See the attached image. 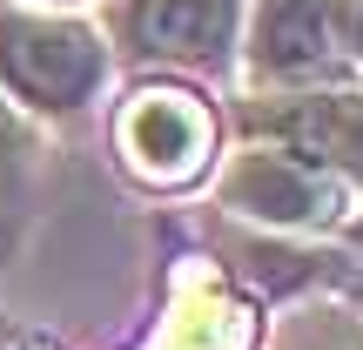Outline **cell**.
<instances>
[{
    "mask_svg": "<svg viewBox=\"0 0 363 350\" xmlns=\"http://www.w3.org/2000/svg\"><path fill=\"white\" fill-rule=\"evenodd\" d=\"M343 236H350V243L363 249V216H350V222H343Z\"/></svg>",
    "mask_w": 363,
    "mask_h": 350,
    "instance_id": "8fae6325",
    "label": "cell"
},
{
    "mask_svg": "<svg viewBox=\"0 0 363 350\" xmlns=\"http://www.w3.org/2000/svg\"><path fill=\"white\" fill-rule=\"evenodd\" d=\"M242 0H121V40L162 67H222Z\"/></svg>",
    "mask_w": 363,
    "mask_h": 350,
    "instance_id": "8992f818",
    "label": "cell"
},
{
    "mask_svg": "<svg viewBox=\"0 0 363 350\" xmlns=\"http://www.w3.org/2000/svg\"><path fill=\"white\" fill-rule=\"evenodd\" d=\"M343 34H350V61L363 67V0H350V7H343Z\"/></svg>",
    "mask_w": 363,
    "mask_h": 350,
    "instance_id": "30bf717a",
    "label": "cell"
},
{
    "mask_svg": "<svg viewBox=\"0 0 363 350\" xmlns=\"http://www.w3.org/2000/svg\"><path fill=\"white\" fill-rule=\"evenodd\" d=\"M115 142H121V162H128L135 182H148V189H189L216 162V115H208L202 94L155 81V88L128 94V108L115 121Z\"/></svg>",
    "mask_w": 363,
    "mask_h": 350,
    "instance_id": "277c9868",
    "label": "cell"
},
{
    "mask_svg": "<svg viewBox=\"0 0 363 350\" xmlns=\"http://www.w3.org/2000/svg\"><path fill=\"white\" fill-rule=\"evenodd\" d=\"M350 182L316 169L310 155L283 142H249L242 155L222 169V209H235L242 222H262V229H337L350 222Z\"/></svg>",
    "mask_w": 363,
    "mask_h": 350,
    "instance_id": "7a4b0ae2",
    "label": "cell"
},
{
    "mask_svg": "<svg viewBox=\"0 0 363 350\" xmlns=\"http://www.w3.org/2000/svg\"><path fill=\"white\" fill-rule=\"evenodd\" d=\"M0 81L27 108H81L108 81V48L88 21H48V13L0 7Z\"/></svg>",
    "mask_w": 363,
    "mask_h": 350,
    "instance_id": "6da1fadb",
    "label": "cell"
},
{
    "mask_svg": "<svg viewBox=\"0 0 363 350\" xmlns=\"http://www.w3.org/2000/svg\"><path fill=\"white\" fill-rule=\"evenodd\" d=\"M34 128L13 102H0V263L21 249L27 216H34Z\"/></svg>",
    "mask_w": 363,
    "mask_h": 350,
    "instance_id": "ba28073f",
    "label": "cell"
},
{
    "mask_svg": "<svg viewBox=\"0 0 363 350\" xmlns=\"http://www.w3.org/2000/svg\"><path fill=\"white\" fill-rule=\"evenodd\" d=\"M249 142H283L296 155H310L316 169L343 175L363 189V88L330 81V88H262L242 108Z\"/></svg>",
    "mask_w": 363,
    "mask_h": 350,
    "instance_id": "3957f363",
    "label": "cell"
},
{
    "mask_svg": "<svg viewBox=\"0 0 363 350\" xmlns=\"http://www.w3.org/2000/svg\"><path fill=\"white\" fill-rule=\"evenodd\" d=\"M350 0H262L249 21V75L256 88H330L350 81Z\"/></svg>",
    "mask_w": 363,
    "mask_h": 350,
    "instance_id": "5b68a950",
    "label": "cell"
},
{
    "mask_svg": "<svg viewBox=\"0 0 363 350\" xmlns=\"http://www.w3.org/2000/svg\"><path fill=\"white\" fill-rule=\"evenodd\" d=\"M249 344H256V310L229 297L216 276H195L162 330V350H249Z\"/></svg>",
    "mask_w": 363,
    "mask_h": 350,
    "instance_id": "52a82bcc",
    "label": "cell"
},
{
    "mask_svg": "<svg viewBox=\"0 0 363 350\" xmlns=\"http://www.w3.org/2000/svg\"><path fill=\"white\" fill-rule=\"evenodd\" d=\"M0 344H7V324H0Z\"/></svg>",
    "mask_w": 363,
    "mask_h": 350,
    "instance_id": "7c38bea8",
    "label": "cell"
},
{
    "mask_svg": "<svg viewBox=\"0 0 363 350\" xmlns=\"http://www.w3.org/2000/svg\"><path fill=\"white\" fill-rule=\"evenodd\" d=\"M269 350H363V303L343 297H303L276 317Z\"/></svg>",
    "mask_w": 363,
    "mask_h": 350,
    "instance_id": "9c48e42d",
    "label": "cell"
}]
</instances>
